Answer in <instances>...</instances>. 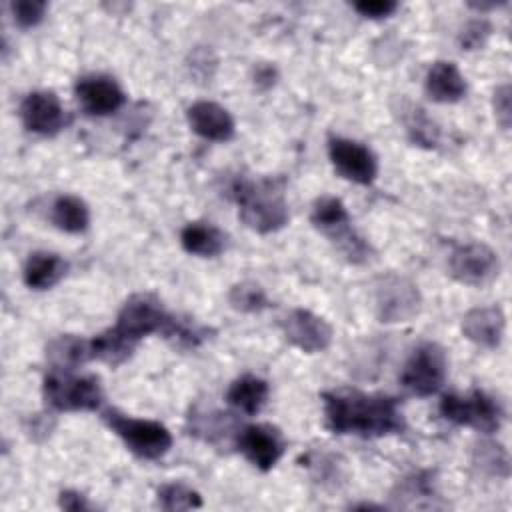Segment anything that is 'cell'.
I'll return each instance as SVG.
<instances>
[{"label":"cell","instance_id":"obj_1","mask_svg":"<svg viewBox=\"0 0 512 512\" xmlns=\"http://www.w3.org/2000/svg\"><path fill=\"white\" fill-rule=\"evenodd\" d=\"M324 420L334 434L380 438L404 430L398 400L386 394L338 388L322 394Z\"/></svg>","mask_w":512,"mask_h":512},{"label":"cell","instance_id":"obj_2","mask_svg":"<svg viewBox=\"0 0 512 512\" xmlns=\"http://www.w3.org/2000/svg\"><path fill=\"white\" fill-rule=\"evenodd\" d=\"M234 198L240 206V220L260 232L270 234L288 224V204L284 198V178H240L234 182Z\"/></svg>","mask_w":512,"mask_h":512},{"label":"cell","instance_id":"obj_3","mask_svg":"<svg viewBox=\"0 0 512 512\" xmlns=\"http://www.w3.org/2000/svg\"><path fill=\"white\" fill-rule=\"evenodd\" d=\"M310 220L330 242L336 244L338 252L348 262L360 264L370 258V244L352 228L350 214L344 202L336 196H320L314 206Z\"/></svg>","mask_w":512,"mask_h":512},{"label":"cell","instance_id":"obj_4","mask_svg":"<svg viewBox=\"0 0 512 512\" xmlns=\"http://www.w3.org/2000/svg\"><path fill=\"white\" fill-rule=\"evenodd\" d=\"M44 400L60 412L96 410L104 400L100 378L94 374H74V370L52 368L42 384Z\"/></svg>","mask_w":512,"mask_h":512},{"label":"cell","instance_id":"obj_5","mask_svg":"<svg viewBox=\"0 0 512 512\" xmlns=\"http://www.w3.org/2000/svg\"><path fill=\"white\" fill-rule=\"evenodd\" d=\"M102 420L126 444V448L140 458L156 460L172 446V434L156 420L134 418L116 408L104 410Z\"/></svg>","mask_w":512,"mask_h":512},{"label":"cell","instance_id":"obj_6","mask_svg":"<svg viewBox=\"0 0 512 512\" xmlns=\"http://www.w3.org/2000/svg\"><path fill=\"white\" fill-rule=\"evenodd\" d=\"M440 414L448 422L474 428L482 434H492L502 424L500 404L484 390H470L468 394H444L440 400Z\"/></svg>","mask_w":512,"mask_h":512},{"label":"cell","instance_id":"obj_7","mask_svg":"<svg viewBox=\"0 0 512 512\" xmlns=\"http://www.w3.org/2000/svg\"><path fill=\"white\" fill-rule=\"evenodd\" d=\"M446 374L448 360L444 348L436 342H422L406 360L400 384L414 396H432L442 388Z\"/></svg>","mask_w":512,"mask_h":512},{"label":"cell","instance_id":"obj_8","mask_svg":"<svg viewBox=\"0 0 512 512\" xmlns=\"http://www.w3.org/2000/svg\"><path fill=\"white\" fill-rule=\"evenodd\" d=\"M376 314L380 322H408L420 312L422 296L418 286L400 274H386L376 282L374 290Z\"/></svg>","mask_w":512,"mask_h":512},{"label":"cell","instance_id":"obj_9","mask_svg":"<svg viewBox=\"0 0 512 512\" xmlns=\"http://www.w3.org/2000/svg\"><path fill=\"white\" fill-rule=\"evenodd\" d=\"M448 268L452 278L466 286H486L498 278L500 258L488 244L468 242L452 250Z\"/></svg>","mask_w":512,"mask_h":512},{"label":"cell","instance_id":"obj_10","mask_svg":"<svg viewBox=\"0 0 512 512\" xmlns=\"http://www.w3.org/2000/svg\"><path fill=\"white\" fill-rule=\"evenodd\" d=\"M328 158L334 166V170L354 182L368 186L378 176V160L374 152L364 146L362 142H356L352 138L344 136H330L328 138Z\"/></svg>","mask_w":512,"mask_h":512},{"label":"cell","instance_id":"obj_11","mask_svg":"<svg viewBox=\"0 0 512 512\" xmlns=\"http://www.w3.org/2000/svg\"><path fill=\"white\" fill-rule=\"evenodd\" d=\"M170 314L162 308L160 300L150 294L130 296L116 318V328L134 342H140L144 336L162 332Z\"/></svg>","mask_w":512,"mask_h":512},{"label":"cell","instance_id":"obj_12","mask_svg":"<svg viewBox=\"0 0 512 512\" xmlns=\"http://www.w3.org/2000/svg\"><path fill=\"white\" fill-rule=\"evenodd\" d=\"M280 328L292 346H296L298 350L308 352V354L322 352L332 342L330 324L322 316H318L306 308L290 310L280 320Z\"/></svg>","mask_w":512,"mask_h":512},{"label":"cell","instance_id":"obj_13","mask_svg":"<svg viewBox=\"0 0 512 512\" xmlns=\"http://www.w3.org/2000/svg\"><path fill=\"white\" fill-rule=\"evenodd\" d=\"M238 450L258 470H270L284 454V436L272 424H250L236 434Z\"/></svg>","mask_w":512,"mask_h":512},{"label":"cell","instance_id":"obj_14","mask_svg":"<svg viewBox=\"0 0 512 512\" xmlns=\"http://www.w3.org/2000/svg\"><path fill=\"white\" fill-rule=\"evenodd\" d=\"M20 118L28 132L40 136H54L66 124V114L58 96L48 90L26 94L20 104Z\"/></svg>","mask_w":512,"mask_h":512},{"label":"cell","instance_id":"obj_15","mask_svg":"<svg viewBox=\"0 0 512 512\" xmlns=\"http://www.w3.org/2000/svg\"><path fill=\"white\" fill-rule=\"evenodd\" d=\"M82 110L90 116H108L122 108L126 96L120 84L106 74H86L74 86Z\"/></svg>","mask_w":512,"mask_h":512},{"label":"cell","instance_id":"obj_16","mask_svg":"<svg viewBox=\"0 0 512 512\" xmlns=\"http://www.w3.org/2000/svg\"><path fill=\"white\" fill-rule=\"evenodd\" d=\"M506 330V318L500 306H478L464 314V336L482 348H498Z\"/></svg>","mask_w":512,"mask_h":512},{"label":"cell","instance_id":"obj_17","mask_svg":"<svg viewBox=\"0 0 512 512\" xmlns=\"http://www.w3.org/2000/svg\"><path fill=\"white\" fill-rule=\"evenodd\" d=\"M186 118L190 128L206 140L226 142L234 136V120L230 112L216 102H210V100L194 102L192 106H188Z\"/></svg>","mask_w":512,"mask_h":512},{"label":"cell","instance_id":"obj_18","mask_svg":"<svg viewBox=\"0 0 512 512\" xmlns=\"http://www.w3.org/2000/svg\"><path fill=\"white\" fill-rule=\"evenodd\" d=\"M424 90L430 100L440 104H452L464 98L466 80L454 62L438 60L428 68Z\"/></svg>","mask_w":512,"mask_h":512},{"label":"cell","instance_id":"obj_19","mask_svg":"<svg viewBox=\"0 0 512 512\" xmlns=\"http://www.w3.org/2000/svg\"><path fill=\"white\" fill-rule=\"evenodd\" d=\"M68 270V264L54 252H34L22 268V280L32 290H48L56 286Z\"/></svg>","mask_w":512,"mask_h":512},{"label":"cell","instance_id":"obj_20","mask_svg":"<svg viewBox=\"0 0 512 512\" xmlns=\"http://www.w3.org/2000/svg\"><path fill=\"white\" fill-rule=\"evenodd\" d=\"M180 244L188 254L214 258L226 248V234L210 222H188L180 232Z\"/></svg>","mask_w":512,"mask_h":512},{"label":"cell","instance_id":"obj_21","mask_svg":"<svg viewBox=\"0 0 512 512\" xmlns=\"http://www.w3.org/2000/svg\"><path fill=\"white\" fill-rule=\"evenodd\" d=\"M46 360L50 362L52 368L74 370L84 362L92 360L90 340H84L76 334H60L48 342Z\"/></svg>","mask_w":512,"mask_h":512},{"label":"cell","instance_id":"obj_22","mask_svg":"<svg viewBox=\"0 0 512 512\" xmlns=\"http://www.w3.org/2000/svg\"><path fill=\"white\" fill-rule=\"evenodd\" d=\"M268 382L254 376V374H244L236 378L226 392V400L230 406H234L238 412L244 414H258L262 406L268 400Z\"/></svg>","mask_w":512,"mask_h":512},{"label":"cell","instance_id":"obj_23","mask_svg":"<svg viewBox=\"0 0 512 512\" xmlns=\"http://www.w3.org/2000/svg\"><path fill=\"white\" fill-rule=\"evenodd\" d=\"M50 222L68 234H80L90 224V210L82 198L60 194L50 204Z\"/></svg>","mask_w":512,"mask_h":512},{"label":"cell","instance_id":"obj_24","mask_svg":"<svg viewBox=\"0 0 512 512\" xmlns=\"http://www.w3.org/2000/svg\"><path fill=\"white\" fill-rule=\"evenodd\" d=\"M136 344L138 342L130 340L114 326L90 338V356L92 360H102L106 364L116 366L132 356Z\"/></svg>","mask_w":512,"mask_h":512},{"label":"cell","instance_id":"obj_25","mask_svg":"<svg viewBox=\"0 0 512 512\" xmlns=\"http://www.w3.org/2000/svg\"><path fill=\"white\" fill-rule=\"evenodd\" d=\"M472 464L486 476L508 478L510 456L506 448L494 440H480L472 450Z\"/></svg>","mask_w":512,"mask_h":512},{"label":"cell","instance_id":"obj_26","mask_svg":"<svg viewBox=\"0 0 512 512\" xmlns=\"http://www.w3.org/2000/svg\"><path fill=\"white\" fill-rule=\"evenodd\" d=\"M190 422V434H196L206 442H218L222 438H228L236 428V420L226 412H196L194 416H190Z\"/></svg>","mask_w":512,"mask_h":512},{"label":"cell","instance_id":"obj_27","mask_svg":"<svg viewBox=\"0 0 512 512\" xmlns=\"http://www.w3.org/2000/svg\"><path fill=\"white\" fill-rule=\"evenodd\" d=\"M228 302L234 310L246 312V314L262 312L270 306V300H268L264 288L260 284L252 282V280H244V282L234 284L228 292Z\"/></svg>","mask_w":512,"mask_h":512},{"label":"cell","instance_id":"obj_28","mask_svg":"<svg viewBox=\"0 0 512 512\" xmlns=\"http://www.w3.org/2000/svg\"><path fill=\"white\" fill-rule=\"evenodd\" d=\"M158 506L162 510H190V508H200L202 506V498L196 490L188 488L186 484L180 482H172V484H164L158 490Z\"/></svg>","mask_w":512,"mask_h":512},{"label":"cell","instance_id":"obj_29","mask_svg":"<svg viewBox=\"0 0 512 512\" xmlns=\"http://www.w3.org/2000/svg\"><path fill=\"white\" fill-rule=\"evenodd\" d=\"M162 334L172 340L178 346H196L206 338V328L190 322V320H180L170 316L166 326L162 328Z\"/></svg>","mask_w":512,"mask_h":512},{"label":"cell","instance_id":"obj_30","mask_svg":"<svg viewBox=\"0 0 512 512\" xmlns=\"http://www.w3.org/2000/svg\"><path fill=\"white\" fill-rule=\"evenodd\" d=\"M46 10H48V4L42 0H16L10 4L12 18L22 28L36 26L44 18Z\"/></svg>","mask_w":512,"mask_h":512},{"label":"cell","instance_id":"obj_31","mask_svg":"<svg viewBox=\"0 0 512 512\" xmlns=\"http://www.w3.org/2000/svg\"><path fill=\"white\" fill-rule=\"evenodd\" d=\"M490 32H492V26L488 20H484V18L470 20L458 34V46L462 50H476V48L484 46Z\"/></svg>","mask_w":512,"mask_h":512},{"label":"cell","instance_id":"obj_32","mask_svg":"<svg viewBox=\"0 0 512 512\" xmlns=\"http://www.w3.org/2000/svg\"><path fill=\"white\" fill-rule=\"evenodd\" d=\"M416 114L412 116V122H410V136L414 142L418 144H424V146H434L436 142V136H438V130L436 126L422 114V110H414Z\"/></svg>","mask_w":512,"mask_h":512},{"label":"cell","instance_id":"obj_33","mask_svg":"<svg viewBox=\"0 0 512 512\" xmlns=\"http://www.w3.org/2000/svg\"><path fill=\"white\" fill-rule=\"evenodd\" d=\"M510 84H502L494 90V114L498 124L508 130L510 128V118H512V102H510Z\"/></svg>","mask_w":512,"mask_h":512},{"label":"cell","instance_id":"obj_34","mask_svg":"<svg viewBox=\"0 0 512 512\" xmlns=\"http://www.w3.org/2000/svg\"><path fill=\"white\" fill-rule=\"evenodd\" d=\"M398 8L394 0H362L354 2V10L366 18H386Z\"/></svg>","mask_w":512,"mask_h":512},{"label":"cell","instance_id":"obj_35","mask_svg":"<svg viewBox=\"0 0 512 512\" xmlns=\"http://www.w3.org/2000/svg\"><path fill=\"white\" fill-rule=\"evenodd\" d=\"M58 502H60V508L70 510V512H80V510H88L90 508L86 496L76 492V490H62Z\"/></svg>","mask_w":512,"mask_h":512},{"label":"cell","instance_id":"obj_36","mask_svg":"<svg viewBox=\"0 0 512 512\" xmlns=\"http://www.w3.org/2000/svg\"><path fill=\"white\" fill-rule=\"evenodd\" d=\"M274 78H276V70L272 66H256L254 70V82L258 86H272L274 84Z\"/></svg>","mask_w":512,"mask_h":512}]
</instances>
